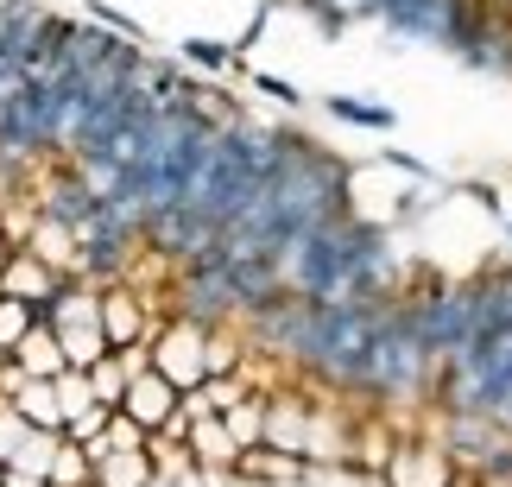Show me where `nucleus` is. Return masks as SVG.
Returning <instances> with one entry per match:
<instances>
[{"instance_id": "nucleus-1", "label": "nucleus", "mask_w": 512, "mask_h": 487, "mask_svg": "<svg viewBox=\"0 0 512 487\" xmlns=\"http://www.w3.org/2000/svg\"><path fill=\"white\" fill-rule=\"evenodd\" d=\"M152 374H165L177 393H190V386L209 380V323L196 317H159V329H152Z\"/></svg>"}, {"instance_id": "nucleus-2", "label": "nucleus", "mask_w": 512, "mask_h": 487, "mask_svg": "<svg viewBox=\"0 0 512 487\" xmlns=\"http://www.w3.org/2000/svg\"><path fill=\"white\" fill-rule=\"evenodd\" d=\"M449 475H456V462H449L443 437L424 431V437H399L380 469V487H449Z\"/></svg>"}, {"instance_id": "nucleus-3", "label": "nucleus", "mask_w": 512, "mask_h": 487, "mask_svg": "<svg viewBox=\"0 0 512 487\" xmlns=\"http://www.w3.org/2000/svg\"><path fill=\"white\" fill-rule=\"evenodd\" d=\"M152 329H159V304H152L133 279H108L102 285V336H108V348L152 342Z\"/></svg>"}, {"instance_id": "nucleus-4", "label": "nucleus", "mask_w": 512, "mask_h": 487, "mask_svg": "<svg viewBox=\"0 0 512 487\" xmlns=\"http://www.w3.org/2000/svg\"><path fill=\"white\" fill-rule=\"evenodd\" d=\"M57 285H64V272H51L26 247H13L7 260H0V298H19V304H38V310H45L57 298Z\"/></svg>"}, {"instance_id": "nucleus-5", "label": "nucleus", "mask_w": 512, "mask_h": 487, "mask_svg": "<svg viewBox=\"0 0 512 487\" xmlns=\"http://www.w3.org/2000/svg\"><path fill=\"white\" fill-rule=\"evenodd\" d=\"M114 412H127L133 424H140V431H165V424L177 418V386L165 380V374H133L127 380V393H121V405H114Z\"/></svg>"}, {"instance_id": "nucleus-6", "label": "nucleus", "mask_w": 512, "mask_h": 487, "mask_svg": "<svg viewBox=\"0 0 512 487\" xmlns=\"http://www.w3.org/2000/svg\"><path fill=\"white\" fill-rule=\"evenodd\" d=\"M26 253H38L51 272H64V279H76V266H83V241H76V228L64 222V216H45L38 209L32 216V228H26V241H19Z\"/></svg>"}, {"instance_id": "nucleus-7", "label": "nucleus", "mask_w": 512, "mask_h": 487, "mask_svg": "<svg viewBox=\"0 0 512 487\" xmlns=\"http://www.w3.org/2000/svg\"><path fill=\"white\" fill-rule=\"evenodd\" d=\"M304 431H310V399L304 393H266V431H260L266 450L304 456Z\"/></svg>"}, {"instance_id": "nucleus-8", "label": "nucleus", "mask_w": 512, "mask_h": 487, "mask_svg": "<svg viewBox=\"0 0 512 487\" xmlns=\"http://www.w3.org/2000/svg\"><path fill=\"white\" fill-rule=\"evenodd\" d=\"M348 418L329 405H310V431H304V469H342L348 462Z\"/></svg>"}, {"instance_id": "nucleus-9", "label": "nucleus", "mask_w": 512, "mask_h": 487, "mask_svg": "<svg viewBox=\"0 0 512 487\" xmlns=\"http://www.w3.org/2000/svg\"><path fill=\"white\" fill-rule=\"evenodd\" d=\"M184 450H190V462H196L203 475H234V456H241V450H234V437L222 431V418H215V412L184 424Z\"/></svg>"}, {"instance_id": "nucleus-10", "label": "nucleus", "mask_w": 512, "mask_h": 487, "mask_svg": "<svg viewBox=\"0 0 512 487\" xmlns=\"http://www.w3.org/2000/svg\"><path fill=\"white\" fill-rule=\"evenodd\" d=\"M7 355H13V367H19L26 380H57V374H64V348H57V336H51L45 317H38L26 336L7 348Z\"/></svg>"}, {"instance_id": "nucleus-11", "label": "nucleus", "mask_w": 512, "mask_h": 487, "mask_svg": "<svg viewBox=\"0 0 512 487\" xmlns=\"http://www.w3.org/2000/svg\"><path fill=\"white\" fill-rule=\"evenodd\" d=\"M392 443H399V437L386 431V418H361V424H354V437H348V462H342V469H361V475L380 481Z\"/></svg>"}, {"instance_id": "nucleus-12", "label": "nucleus", "mask_w": 512, "mask_h": 487, "mask_svg": "<svg viewBox=\"0 0 512 487\" xmlns=\"http://www.w3.org/2000/svg\"><path fill=\"white\" fill-rule=\"evenodd\" d=\"M304 456H279V450H266V443H253V450L234 456V481H304Z\"/></svg>"}, {"instance_id": "nucleus-13", "label": "nucleus", "mask_w": 512, "mask_h": 487, "mask_svg": "<svg viewBox=\"0 0 512 487\" xmlns=\"http://www.w3.org/2000/svg\"><path fill=\"white\" fill-rule=\"evenodd\" d=\"M152 481H159V469L146 450H108L95 462V487H152Z\"/></svg>"}, {"instance_id": "nucleus-14", "label": "nucleus", "mask_w": 512, "mask_h": 487, "mask_svg": "<svg viewBox=\"0 0 512 487\" xmlns=\"http://www.w3.org/2000/svg\"><path fill=\"white\" fill-rule=\"evenodd\" d=\"M222 431L234 437V450H253L260 443V431H266V393H241L234 405H222Z\"/></svg>"}, {"instance_id": "nucleus-15", "label": "nucleus", "mask_w": 512, "mask_h": 487, "mask_svg": "<svg viewBox=\"0 0 512 487\" xmlns=\"http://www.w3.org/2000/svg\"><path fill=\"white\" fill-rule=\"evenodd\" d=\"M13 412L32 424V431H57V424H64V412H57V393H51V380H19L13 386Z\"/></svg>"}, {"instance_id": "nucleus-16", "label": "nucleus", "mask_w": 512, "mask_h": 487, "mask_svg": "<svg viewBox=\"0 0 512 487\" xmlns=\"http://www.w3.org/2000/svg\"><path fill=\"white\" fill-rule=\"evenodd\" d=\"M336 121H348V127H367V133H392L399 127V108H386V102H361V95H329L323 102Z\"/></svg>"}, {"instance_id": "nucleus-17", "label": "nucleus", "mask_w": 512, "mask_h": 487, "mask_svg": "<svg viewBox=\"0 0 512 487\" xmlns=\"http://www.w3.org/2000/svg\"><path fill=\"white\" fill-rule=\"evenodd\" d=\"M45 481H51V487H89V481H95V462L83 456V443H64V437H57Z\"/></svg>"}, {"instance_id": "nucleus-18", "label": "nucleus", "mask_w": 512, "mask_h": 487, "mask_svg": "<svg viewBox=\"0 0 512 487\" xmlns=\"http://www.w3.org/2000/svg\"><path fill=\"white\" fill-rule=\"evenodd\" d=\"M83 374H89V393H95V405H121V393H127V367H121V355H114V348H108L102 361H89Z\"/></svg>"}, {"instance_id": "nucleus-19", "label": "nucleus", "mask_w": 512, "mask_h": 487, "mask_svg": "<svg viewBox=\"0 0 512 487\" xmlns=\"http://www.w3.org/2000/svg\"><path fill=\"white\" fill-rule=\"evenodd\" d=\"M51 393H57V412H64V418H76L83 405H95V393H89V374H83V367H64V374L51 380ZM57 431H64V424H57Z\"/></svg>"}, {"instance_id": "nucleus-20", "label": "nucleus", "mask_w": 512, "mask_h": 487, "mask_svg": "<svg viewBox=\"0 0 512 487\" xmlns=\"http://www.w3.org/2000/svg\"><path fill=\"white\" fill-rule=\"evenodd\" d=\"M184 64H196V70H228L234 64V45H222V38H184Z\"/></svg>"}, {"instance_id": "nucleus-21", "label": "nucleus", "mask_w": 512, "mask_h": 487, "mask_svg": "<svg viewBox=\"0 0 512 487\" xmlns=\"http://www.w3.org/2000/svg\"><path fill=\"white\" fill-rule=\"evenodd\" d=\"M108 412H114V405H83L76 418H64V431H57V437H64V443H95V437L108 431Z\"/></svg>"}, {"instance_id": "nucleus-22", "label": "nucleus", "mask_w": 512, "mask_h": 487, "mask_svg": "<svg viewBox=\"0 0 512 487\" xmlns=\"http://www.w3.org/2000/svg\"><path fill=\"white\" fill-rule=\"evenodd\" d=\"M38 323V304H19V298H0V348H13L26 329Z\"/></svg>"}, {"instance_id": "nucleus-23", "label": "nucleus", "mask_w": 512, "mask_h": 487, "mask_svg": "<svg viewBox=\"0 0 512 487\" xmlns=\"http://www.w3.org/2000/svg\"><path fill=\"white\" fill-rule=\"evenodd\" d=\"M102 437H108V450H146L152 431H140L127 412H108V431H102Z\"/></svg>"}, {"instance_id": "nucleus-24", "label": "nucleus", "mask_w": 512, "mask_h": 487, "mask_svg": "<svg viewBox=\"0 0 512 487\" xmlns=\"http://www.w3.org/2000/svg\"><path fill=\"white\" fill-rule=\"evenodd\" d=\"M26 437H32V424L13 412V399H0V462H7V456H13Z\"/></svg>"}, {"instance_id": "nucleus-25", "label": "nucleus", "mask_w": 512, "mask_h": 487, "mask_svg": "<svg viewBox=\"0 0 512 487\" xmlns=\"http://www.w3.org/2000/svg\"><path fill=\"white\" fill-rule=\"evenodd\" d=\"M253 89H260V95H272V102H285V108H298V102H304V89L291 83V76H272V70H260V76H253Z\"/></svg>"}, {"instance_id": "nucleus-26", "label": "nucleus", "mask_w": 512, "mask_h": 487, "mask_svg": "<svg viewBox=\"0 0 512 487\" xmlns=\"http://www.w3.org/2000/svg\"><path fill=\"white\" fill-rule=\"evenodd\" d=\"M475 487H512V462H500V469H475Z\"/></svg>"}, {"instance_id": "nucleus-27", "label": "nucleus", "mask_w": 512, "mask_h": 487, "mask_svg": "<svg viewBox=\"0 0 512 487\" xmlns=\"http://www.w3.org/2000/svg\"><path fill=\"white\" fill-rule=\"evenodd\" d=\"M449 487H475V475H468V469H456V475H449Z\"/></svg>"}, {"instance_id": "nucleus-28", "label": "nucleus", "mask_w": 512, "mask_h": 487, "mask_svg": "<svg viewBox=\"0 0 512 487\" xmlns=\"http://www.w3.org/2000/svg\"><path fill=\"white\" fill-rule=\"evenodd\" d=\"M7 253H13V241H7V228H0V260H7Z\"/></svg>"}, {"instance_id": "nucleus-29", "label": "nucleus", "mask_w": 512, "mask_h": 487, "mask_svg": "<svg viewBox=\"0 0 512 487\" xmlns=\"http://www.w3.org/2000/svg\"><path fill=\"white\" fill-rule=\"evenodd\" d=\"M506 241H512V222H506Z\"/></svg>"}, {"instance_id": "nucleus-30", "label": "nucleus", "mask_w": 512, "mask_h": 487, "mask_svg": "<svg viewBox=\"0 0 512 487\" xmlns=\"http://www.w3.org/2000/svg\"><path fill=\"white\" fill-rule=\"evenodd\" d=\"M152 487H165V481H152Z\"/></svg>"}, {"instance_id": "nucleus-31", "label": "nucleus", "mask_w": 512, "mask_h": 487, "mask_svg": "<svg viewBox=\"0 0 512 487\" xmlns=\"http://www.w3.org/2000/svg\"><path fill=\"white\" fill-rule=\"evenodd\" d=\"M0 487H7V481H0Z\"/></svg>"}, {"instance_id": "nucleus-32", "label": "nucleus", "mask_w": 512, "mask_h": 487, "mask_svg": "<svg viewBox=\"0 0 512 487\" xmlns=\"http://www.w3.org/2000/svg\"><path fill=\"white\" fill-rule=\"evenodd\" d=\"M89 487H95V481H89Z\"/></svg>"}, {"instance_id": "nucleus-33", "label": "nucleus", "mask_w": 512, "mask_h": 487, "mask_svg": "<svg viewBox=\"0 0 512 487\" xmlns=\"http://www.w3.org/2000/svg\"><path fill=\"white\" fill-rule=\"evenodd\" d=\"M45 487H51V481H45Z\"/></svg>"}]
</instances>
